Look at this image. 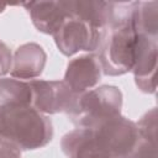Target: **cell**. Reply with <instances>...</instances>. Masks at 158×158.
<instances>
[{"label": "cell", "instance_id": "1", "mask_svg": "<svg viewBox=\"0 0 158 158\" xmlns=\"http://www.w3.org/2000/svg\"><path fill=\"white\" fill-rule=\"evenodd\" d=\"M136 1H111V17L102 30L99 62L105 75L115 77L132 72L138 31L133 22Z\"/></svg>", "mask_w": 158, "mask_h": 158}, {"label": "cell", "instance_id": "2", "mask_svg": "<svg viewBox=\"0 0 158 158\" xmlns=\"http://www.w3.org/2000/svg\"><path fill=\"white\" fill-rule=\"evenodd\" d=\"M0 137L19 151H33L52 141L53 125L31 105L0 104Z\"/></svg>", "mask_w": 158, "mask_h": 158}, {"label": "cell", "instance_id": "3", "mask_svg": "<svg viewBox=\"0 0 158 158\" xmlns=\"http://www.w3.org/2000/svg\"><path fill=\"white\" fill-rule=\"evenodd\" d=\"M121 90L114 85H101L79 95L75 109L68 116L78 128H91L106 118L121 115Z\"/></svg>", "mask_w": 158, "mask_h": 158}, {"label": "cell", "instance_id": "4", "mask_svg": "<svg viewBox=\"0 0 158 158\" xmlns=\"http://www.w3.org/2000/svg\"><path fill=\"white\" fill-rule=\"evenodd\" d=\"M88 130L101 148L122 158L130 154L139 139L136 122L121 115L106 118Z\"/></svg>", "mask_w": 158, "mask_h": 158}, {"label": "cell", "instance_id": "5", "mask_svg": "<svg viewBox=\"0 0 158 158\" xmlns=\"http://www.w3.org/2000/svg\"><path fill=\"white\" fill-rule=\"evenodd\" d=\"M101 37L102 30L96 28L70 14L53 35L59 52L67 57H72L80 51L93 52L98 49Z\"/></svg>", "mask_w": 158, "mask_h": 158}, {"label": "cell", "instance_id": "6", "mask_svg": "<svg viewBox=\"0 0 158 158\" xmlns=\"http://www.w3.org/2000/svg\"><path fill=\"white\" fill-rule=\"evenodd\" d=\"M32 90L31 106L43 115L72 114L79 96L74 95L63 80H28Z\"/></svg>", "mask_w": 158, "mask_h": 158}, {"label": "cell", "instance_id": "7", "mask_svg": "<svg viewBox=\"0 0 158 158\" xmlns=\"http://www.w3.org/2000/svg\"><path fill=\"white\" fill-rule=\"evenodd\" d=\"M157 57H158L157 38L138 33L135 64L132 72L135 75V83L137 88L147 94L156 93Z\"/></svg>", "mask_w": 158, "mask_h": 158}, {"label": "cell", "instance_id": "8", "mask_svg": "<svg viewBox=\"0 0 158 158\" xmlns=\"http://www.w3.org/2000/svg\"><path fill=\"white\" fill-rule=\"evenodd\" d=\"M102 69L98 56L84 54L73 58L68 63L63 81L74 95L79 96L94 89L99 84Z\"/></svg>", "mask_w": 158, "mask_h": 158}, {"label": "cell", "instance_id": "9", "mask_svg": "<svg viewBox=\"0 0 158 158\" xmlns=\"http://www.w3.org/2000/svg\"><path fill=\"white\" fill-rule=\"evenodd\" d=\"M46 60L47 54L38 43H25L12 56L10 75L19 80H33L42 74Z\"/></svg>", "mask_w": 158, "mask_h": 158}, {"label": "cell", "instance_id": "10", "mask_svg": "<svg viewBox=\"0 0 158 158\" xmlns=\"http://www.w3.org/2000/svg\"><path fill=\"white\" fill-rule=\"evenodd\" d=\"M31 16L37 31L53 36L69 15L63 1H30L21 4Z\"/></svg>", "mask_w": 158, "mask_h": 158}, {"label": "cell", "instance_id": "11", "mask_svg": "<svg viewBox=\"0 0 158 158\" xmlns=\"http://www.w3.org/2000/svg\"><path fill=\"white\" fill-rule=\"evenodd\" d=\"M60 147L68 158H122L101 148L88 128H75L65 133Z\"/></svg>", "mask_w": 158, "mask_h": 158}, {"label": "cell", "instance_id": "12", "mask_svg": "<svg viewBox=\"0 0 158 158\" xmlns=\"http://www.w3.org/2000/svg\"><path fill=\"white\" fill-rule=\"evenodd\" d=\"M68 12L91 26L104 30L111 17V1L67 0L63 1Z\"/></svg>", "mask_w": 158, "mask_h": 158}, {"label": "cell", "instance_id": "13", "mask_svg": "<svg viewBox=\"0 0 158 158\" xmlns=\"http://www.w3.org/2000/svg\"><path fill=\"white\" fill-rule=\"evenodd\" d=\"M133 22L138 33L157 38L158 33V2L136 1L133 9Z\"/></svg>", "mask_w": 158, "mask_h": 158}, {"label": "cell", "instance_id": "14", "mask_svg": "<svg viewBox=\"0 0 158 158\" xmlns=\"http://www.w3.org/2000/svg\"><path fill=\"white\" fill-rule=\"evenodd\" d=\"M32 90L28 80L15 78L0 79V104H27L31 105Z\"/></svg>", "mask_w": 158, "mask_h": 158}, {"label": "cell", "instance_id": "15", "mask_svg": "<svg viewBox=\"0 0 158 158\" xmlns=\"http://www.w3.org/2000/svg\"><path fill=\"white\" fill-rule=\"evenodd\" d=\"M139 137L152 142H157V109L153 107L146 112L138 122H136Z\"/></svg>", "mask_w": 158, "mask_h": 158}, {"label": "cell", "instance_id": "16", "mask_svg": "<svg viewBox=\"0 0 158 158\" xmlns=\"http://www.w3.org/2000/svg\"><path fill=\"white\" fill-rule=\"evenodd\" d=\"M126 158H158L157 142H152L139 137L137 144Z\"/></svg>", "mask_w": 158, "mask_h": 158}, {"label": "cell", "instance_id": "17", "mask_svg": "<svg viewBox=\"0 0 158 158\" xmlns=\"http://www.w3.org/2000/svg\"><path fill=\"white\" fill-rule=\"evenodd\" d=\"M12 65V53L6 43L0 41V79L10 73Z\"/></svg>", "mask_w": 158, "mask_h": 158}, {"label": "cell", "instance_id": "18", "mask_svg": "<svg viewBox=\"0 0 158 158\" xmlns=\"http://www.w3.org/2000/svg\"><path fill=\"white\" fill-rule=\"evenodd\" d=\"M0 158H21V151L7 143L1 151H0Z\"/></svg>", "mask_w": 158, "mask_h": 158}, {"label": "cell", "instance_id": "19", "mask_svg": "<svg viewBox=\"0 0 158 158\" xmlns=\"http://www.w3.org/2000/svg\"><path fill=\"white\" fill-rule=\"evenodd\" d=\"M6 7H7V5H5V4H0V14H1V12H4Z\"/></svg>", "mask_w": 158, "mask_h": 158}]
</instances>
